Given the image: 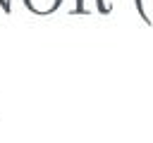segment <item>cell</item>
I'll return each instance as SVG.
<instances>
[{"mask_svg": "<svg viewBox=\"0 0 153 143\" xmlns=\"http://www.w3.org/2000/svg\"><path fill=\"white\" fill-rule=\"evenodd\" d=\"M24 2H26V7L33 10V12H38V14H48V12L57 10L62 0H24Z\"/></svg>", "mask_w": 153, "mask_h": 143, "instance_id": "obj_1", "label": "cell"}]
</instances>
